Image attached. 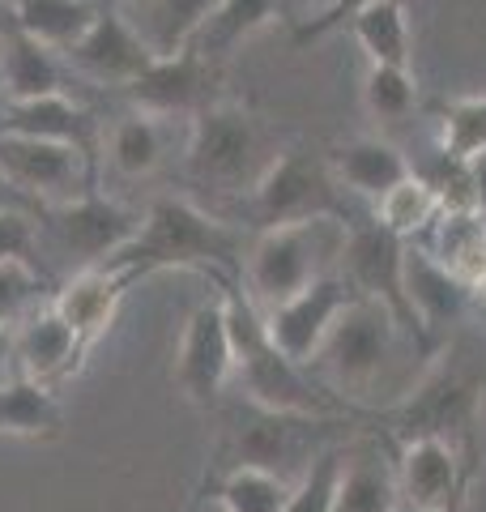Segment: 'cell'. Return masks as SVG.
I'll use <instances>...</instances> for the list:
<instances>
[{
  "label": "cell",
  "mask_w": 486,
  "mask_h": 512,
  "mask_svg": "<svg viewBox=\"0 0 486 512\" xmlns=\"http://www.w3.org/2000/svg\"><path fill=\"white\" fill-rule=\"evenodd\" d=\"M405 359H427L405 329L397 325V316L376 299H354L350 308L337 316V325L329 329V338L320 342V350L307 363L324 389L333 397H342L350 410L376 406L384 389H401L405 380Z\"/></svg>",
  "instance_id": "obj_1"
},
{
  "label": "cell",
  "mask_w": 486,
  "mask_h": 512,
  "mask_svg": "<svg viewBox=\"0 0 486 512\" xmlns=\"http://www.w3.org/2000/svg\"><path fill=\"white\" fill-rule=\"evenodd\" d=\"M243 256H248V244L231 222L205 214L201 205L184 197H158L145 210L137 239L107 265L133 269L137 278L154 274V269H201L231 291L235 274H243Z\"/></svg>",
  "instance_id": "obj_2"
},
{
  "label": "cell",
  "mask_w": 486,
  "mask_h": 512,
  "mask_svg": "<svg viewBox=\"0 0 486 512\" xmlns=\"http://www.w3.org/2000/svg\"><path fill=\"white\" fill-rule=\"evenodd\" d=\"M226 320H231V342H235V384L239 397L265 410L282 414H316V419H350V406L342 397H333L324 384L307 372V367L290 363L278 346L269 342L265 312L243 295L226 291Z\"/></svg>",
  "instance_id": "obj_3"
},
{
  "label": "cell",
  "mask_w": 486,
  "mask_h": 512,
  "mask_svg": "<svg viewBox=\"0 0 486 512\" xmlns=\"http://www.w3.org/2000/svg\"><path fill=\"white\" fill-rule=\"evenodd\" d=\"M346 419H316V414H282L252 402H231L222 410V444H218V470H269L282 483L295 487L312 470L320 453L350 440Z\"/></svg>",
  "instance_id": "obj_4"
},
{
  "label": "cell",
  "mask_w": 486,
  "mask_h": 512,
  "mask_svg": "<svg viewBox=\"0 0 486 512\" xmlns=\"http://www.w3.org/2000/svg\"><path fill=\"white\" fill-rule=\"evenodd\" d=\"M346 239H350V218L337 214L256 231L248 256H243V282H248L243 295L261 312H273L278 303L307 291L316 278L337 274Z\"/></svg>",
  "instance_id": "obj_5"
},
{
  "label": "cell",
  "mask_w": 486,
  "mask_h": 512,
  "mask_svg": "<svg viewBox=\"0 0 486 512\" xmlns=\"http://www.w3.org/2000/svg\"><path fill=\"white\" fill-rule=\"evenodd\" d=\"M482 389L486 380L461 363H440L388 410V440H448L478 444L482 440Z\"/></svg>",
  "instance_id": "obj_6"
},
{
  "label": "cell",
  "mask_w": 486,
  "mask_h": 512,
  "mask_svg": "<svg viewBox=\"0 0 486 512\" xmlns=\"http://www.w3.org/2000/svg\"><path fill=\"white\" fill-rule=\"evenodd\" d=\"M278 154L265 150V133L252 111L235 103H214L192 116L184 163L188 175L218 192H252Z\"/></svg>",
  "instance_id": "obj_7"
},
{
  "label": "cell",
  "mask_w": 486,
  "mask_h": 512,
  "mask_svg": "<svg viewBox=\"0 0 486 512\" xmlns=\"http://www.w3.org/2000/svg\"><path fill=\"white\" fill-rule=\"evenodd\" d=\"M137 231L141 214L99 197V192H86V197L56 205V210H39V252L64 261L73 274L107 265L111 256L133 244Z\"/></svg>",
  "instance_id": "obj_8"
},
{
  "label": "cell",
  "mask_w": 486,
  "mask_h": 512,
  "mask_svg": "<svg viewBox=\"0 0 486 512\" xmlns=\"http://www.w3.org/2000/svg\"><path fill=\"white\" fill-rule=\"evenodd\" d=\"M337 184L329 163L303 154V150H286L265 167V175L256 180L248 192V214L256 231L269 227H290V222H307V218H324L337 214L346 218V205L337 197Z\"/></svg>",
  "instance_id": "obj_9"
},
{
  "label": "cell",
  "mask_w": 486,
  "mask_h": 512,
  "mask_svg": "<svg viewBox=\"0 0 486 512\" xmlns=\"http://www.w3.org/2000/svg\"><path fill=\"white\" fill-rule=\"evenodd\" d=\"M337 274H342L363 299L384 303V308L397 316V325L405 329V338L423 350L427 359H435L440 346L427 338V329L418 325L410 299H405V239L388 235L384 227H376V222H350V239H346Z\"/></svg>",
  "instance_id": "obj_10"
},
{
  "label": "cell",
  "mask_w": 486,
  "mask_h": 512,
  "mask_svg": "<svg viewBox=\"0 0 486 512\" xmlns=\"http://www.w3.org/2000/svg\"><path fill=\"white\" fill-rule=\"evenodd\" d=\"M0 175L35 210H56V205H69L94 192V154L81 146H64V141L0 133Z\"/></svg>",
  "instance_id": "obj_11"
},
{
  "label": "cell",
  "mask_w": 486,
  "mask_h": 512,
  "mask_svg": "<svg viewBox=\"0 0 486 512\" xmlns=\"http://www.w3.org/2000/svg\"><path fill=\"white\" fill-rule=\"evenodd\" d=\"M478 470H482V440L465 448L448 440L397 444V491L401 504L414 512H448L457 504H469Z\"/></svg>",
  "instance_id": "obj_12"
},
{
  "label": "cell",
  "mask_w": 486,
  "mask_h": 512,
  "mask_svg": "<svg viewBox=\"0 0 486 512\" xmlns=\"http://www.w3.org/2000/svg\"><path fill=\"white\" fill-rule=\"evenodd\" d=\"M235 380V342H231V320L226 303L209 299L188 316L175 350V384L188 393L197 406H218L222 393Z\"/></svg>",
  "instance_id": "obj_13"
},
{
  "label": "cell",
  "mask_w": 486,
  "mask_h": 512,
  "mask_svg": "<svg viewBox=\"0 0 486 512\" xmlns=\"http://www.w3.org/2000/svg\"><path fill=\"white\" fill-rule=\"evenodd\" d=\"M354 299H359V291H354L342 274L316 278L307 291H299L295 299H286L273 312H265L269 342L278 346L290 363L307 367L320 350V342L329 338V329L337 325V316H342Z\"/></svg>",
  "instance_id": "obj_14"
},
{
  "label": "cell",
  "mask_w": 486,
  "mask_h": 512,
  "mask_svg": "<svg viewBox=\"0 0 486 512\" xmlns=\"http://www.w3.org/2000/svg\"><path fill=\"white\" fill-rule=\"evenodd\" d=\"M60 60L69 64L73 73L86 77V82H94V86H120V90H128L137 77H145L154 69L150 47L137 39V30L128 26L120 5H107L99 13V22L90 26V35L81 39L73 52H64Z\"/></svg>",
  "instance_id": "obj_15"
},
{
  "label": "cell",
  "mask_w": 486,
  "mask_h": 512,
  "mask_svg": "<svg viewBox=\"0 0 486 512\" xmlns=\"http://www.w3.org/2000/svg\"><path fill=\"white\" fill-rule=\"evenodd\" d=\"M124 94L133 111L154 120L201 116L205 107H214V64L201 60L197 52H184L175 60H154V69L137 77Z\"/></svg>",
  "instance_id": "obj_16"
},
{
  "label": "cell",
  "mask_w": 486,
  "mask_h": 512,
  "mask_svg": "<svg viewBox=\"0 0 486 512\" xmlns=\"http://www.w3.org/2000/svg\"><path fill=\"white\" fill-rule=\"evenodd\" d=\"M133 282H137V274L133 269H120V265L81 269V274L64 278V286L52 295V308L64 325L77 333V342L90 350L111 329V320L120 312V299Z\"/></svg>",
  "instance_id": "obj_17"
},
{
  "label": "cell",
  "mask_w": 486,
  "mask_h": 512,
  "mask_svg": "<svg viewBox=\"0 0 486 512\" xmlns=\"http://www.w3.org/2000/svg\"><path fill=\"white\" fill-rule=\"evenodd\" d=\"M397 453H388L380 436H363L346 444L342 478H337L333 512H397Z\"/></svg>",
  "instance_id": "obj_18"
},
{
  "label": "cell",
  "mask_w": 486,
  "mask_h": 512,
  "mask_svg": "<svg viewBox=\"0 0 486 512\" xmlns=\"http://www.w3.org/2000/svg\"><path fill=\"white\" fill-rule=\"evenodd\" d=\"M86 346L77 342V333L56 316V308L47 303L43 312H35L26 325L13 329V359H18V376L43 384L56 393V384L64 376H73L81 367Z\"/></svg>",
  "instance_id": "obj_19"
},
{
  "label": "cell",
  "mask_w": 486,
  "mask_h": 512,
  "mask_svg": "<svg viewBox=\"0 0 486 512\" xmlns=\"http://www.w3.org/2000/svg\"><path fill=\"white\" fill-rule=\"evenodd\" d=\"M405 299L418 316V325L427 329V338L440 346L444 333L457 325L469 308V286L457 282L444 265H435L418 244H405Z\"/></svg>",
  "instance_id": "obj_20"
},
{
  "label": "cell",
  "mask_w": 486,
  "mask_h": 512,
  "mask_svg": "<svg viewBox=\"0 0 486 512\" xmlns=\"http://www.w3.org/2000/svg\"><path fill=\"white\" fill-rule=\"evenodd\" d=\"M214 5L218 0H133V5H120V13L154 60H175L192 52V39Z\"/></svg>",
  "instance_id": "obj_21"
},
{
  "label": "cell",
  "mask_w": 486,
  "mask_h": 512,
  "mask_svg": "<svg viewBox=\"0 0 486 512\" xmlns=\"http://www.w3.org/2000/svg\"><path fill=\"white\" fill-rule=\"evenodd\" d=\"M414 244L465 286H474L486 274V214L482 210H440V218Z\"/></svg>",
  "instance_id": "obj_22"
},
{
  "label": "cell",
  "mask_w": 486,
  "mask_h": 512,
  "mask_svg": "<svg viewBox=\"0 0 486 512\" xmlns=\"http://www.w3.org/2000/svg\"><path fill=\"white\" fill-rule=\"evenodd\" d=\"M9 5H13V30L35 39L52 56L73 52L107 9L99 0H9Z\"/></svg>",
  "instance_id": "obj_23"
},
{
  "label": "cell",
  "mask_w": 486,
  "mask_h": 512,
  "mask_svg": "<svg viewBox=\"0 0 486 512\" xmlns=\"http://www.w3.org/2000/svg\"><path fill=\"white\" fill-rule=\"evenodd\" d=\"M56 94H64V69L47 47L18 30L0 39V107L56 99Z\"/></svg>",
  "instance_id": "obj_24"
},
{
  "label": "cell",
  "mask_w": 486,
  "mask_h": 512,
  "mask_svg": "<svg viewBox=\"0 0 486 512\" xmlns=\"http://www.w3.org/2000/svg\"><path fill=\"white\" fill-rule=\"evenodd\" d=\"M329 171H333L337 184L354 192V197L380 201L384 192L397 188L414 167H410V158H405V154L393 146V141L359 137V141H350V146L333 150Z\"/></svg>",
  "instance_id": "obj_25"
},
{
  "label": "cell",
  "mask_w": 486,
  "mask_h": 512,
  "mask_svg": "<svg viewBox=\"0 0 486 512\" xmlns=\"http://www.w3.org/2000/svg\"><path fill=\"white\" fill-rule=\"evenodd\" d=\"M0 133L39 137V141H64V146L94 150V124L69 94L35 103H5L0 107Z\"/></svg>",
  "instance_id": "obj_26"
},
{
  "label": "cell",
  "mask_w": 486,
  "mask_h": 512,
  "mask_svg": "<svg viewBox=\"0 0 486 512\" xmlns=\"http://www.w3.org/2000/svg\"><path fill=\"white\" fill-rule=\"evenodd\" d=\"M350 30L371 69H410V18L401 0H359V9H350Z\"/></svg>",
  "instance_id": "obj_27"
},
{
  "label": "cell",
  "mask_w": 486,
  "mask_h": 512,
  "mask_svg": "<svg viewBox=\"0 0 486 512\" xmlns=\"http://www.w3.org/2000/svg\"><path fill=\"white\" fill-rule=\"evenodd\" d=\"M273 13H278V0H218L209 9L205 26L197 30V39H192V52L209 64H218L239 43H248L256 30H265L273 22Z\"/></svg>",
  "instance_id": "obj_28"
},
{
  "label": "cell",
  "mask_w": 486,
  "mask_h": 512,
  "mask_svg": "<svg viewBox=\"0 0 486 512\" xmlns=\"http://www.w3.org/2000/svg\"><path fill=\"white\" fill-rule=\"evenodd\" d=\"M162 154H167V128H162V120L128 111L124 120L111 124L107 163L116 167V175H124V180H145V175H154Z\"/></svg>",
  "instance_id": "obj_29"
},
{
  "label": "cell",
  "mask_w": 486,
  "mask_h": 512,
  "mask_svg": "<svg viewBox=\"0 0 486 512\" xmlns=\"http://www.w3.org/2000/svg\"><path fill=\"white\" fill-rule=\"evenodd\" d=\"M440 197H435V188L423 180V175H405L397 188H388L384 197L371 205V222L384 227L388 235L405 239V244H414L418 235H423L435 218H440Z\"/></svg>",
  "instance_id": "obj_30"
},
{
  "label": "cell",
  "mask_w": 486,
  "mask_h": 512,
  "mask_svg": "<svg viewBox=\"0 0 486 512\" xmlns=\"http://www.w3.org/2000/svg\"><path fill=\"white\" fill-rule=\"evenodd\" d=\"M56 431L60 406L52 389H43L26 376L0 384V436H56Z\"/></svg>",
  "instance_id": "obj_31"
},
{
  "label": "cell",
  "mask_w": 486,
  "mask_h": 512,
  "mask_svg": "<svg viewBox=\"0 0 486 512\" xmlns=\"http://www.w3.org/2000/svg\"><path fill=\"white\" fill-rule=\"evenodd\" d=\"M290 491H295V487L282 483L278 474L239 466V470L218 474L214 500H218L226 512H286Z\"/></svg>",
  "instance_id": "obj_32"
},
{
  "label": "cell",
  "mask_w": 486,
  "mask_h": 512,
  "mask_svg": "<svg viewBox=\"0 0 486 512\" xmlns=\"http://www.w3.org/2000/svg\"><path fill=\"white\" fill-rule=\"evenodd\" d=\"M52 303V282L35 261H0V329H18Z\"/></svg>",
  "instance_id": "obj_33"
},
{
  "label": "cell",
  "mask_w": 486,
  "mask_h": 512,
  "mask_svg": "<svg viewBox=\"0 0 486 512\" xmlns=\"http://www.w3.org/2000/svg\"><path fill=\"white\" fill-rule=\"evenodd\" d=\"M440 150L448 158H469L486 154V99L474 94V99H452L440 116Z\"/></svg>",
  "instance_id": "obj_34"
},
{
  "label": "cell",
  "mask_w": 486,
  "mask_h": 512,
  "mask_svg": "<svg viewBox=\"0 0 486 512\" xmlns=\"http://www.w3.org/2000/svg\"><path fill=\"white\" fill-rule=\"evenodd\" d=\"M346 444H333L329 453H320L312 461V470H307L295 483V491H290L286 512H333V495H337V478H342Z\"/></svg>",
  "instance_id": "obj_35"
},
{
  "label": "cell",
  "mask_w": 486,
  "mask_h": 512,
  "mask_svg": "<svg viewBox=\"0 0 486 512\" xmlns=\"http://www.w3.org/2000/svg\"><path fill=\"white\" fill-rule=\"evenodd\" d=\"M363 103L371 116H380V120H405L418 103V86H414L410 69H367Z\"/></svg>",
  "instance_id": "obj_36"
},
{
  "label": "cell",
  "mask_w": 486,
  "mask_h": 512,
  "mask_svg": "<svg viewBox=\"0 0 486 512\" xmlns=\"http://www.w3.org/2000/svg\"><path fill=\"white\" fill-rule=\"evenodd\" d=\"M39 256V214L0 210V261H35Z\"/></svg>",
  "instance_id": "obj_37"
},
{
  "label": "cell",
  "mask_w": 486,
  "mask_h": 512,
  "mask_svg": "<svg viewBox=\"0 0 486 512\" xmlns=\"http://www.w3.org/2000/svg\"><path fill=\"white\" fill-rule=\"evenodd\" d=\"M465 171H469V188H474V205H478V210L486 214V154L469 158Z\"/></svg>",
  "instance_id": "obj_38"
},
{
  "label": "cell",
  "mask_w": 486,
  "mask_h": 512,
  "mask_svg": "<svg viewBox=\"0 0 486 512\" xmlns=\"http://www.w3.org/2000/svg\"><path fill=\"white\" fill-rule=\"evenodd\" d=\"M18 376V359H13V329H0V384Z\"/></svg>",
  "instance_id": "obj_39"
},
{
  "label": "cell",
  "mask_w": 486,
  "mask_h": 512,
  "mask_svg": "<svg viewBox=\"0 0 486 512\" xmlns=\"http://www.w3.org/2000/svg\"><path fill=\"white\" fill-rule=\"evenodd\" d=\"M0 210H26V214H39L35 205H30V201L22 197V192H13V188H9L5 175H0Z\"/></svg>",
  "instance_id": "obj_40"
},
{
  "label": "cell",
  "mask_w": 486,
  "mask_h": 512,
  "mask_svg": "<svg viewBox=\"0 0 486 512\" xmlns=\"http://www.w3.org/2000/svg\"><path fill=\"white\" fill-rule=\"evenodd\" d=\"M13 35V5L9 0H0V39Z\"/></svg>",
  "instance_id": "obj_41"
},
{
  "label": "cell",
  "mask_w": 486,
  "mask_h": 512,
  "mask_svg": "<svg viewBox=\"0 0 486 512\" xmlns=\"http://www.w3.org/2000/svg\"><path fill=\"white\" fill-rule=\"evenodd\" d=\"M192 512H226V508L214 500V495H201V500H197V508H192Z\"/></svg>",
  "instance_id": "obj_42"
},
{
  "label": "cell",
  "mask_w": 486,
  "mask_h": 512,
  "mask_svg": "<svg viewBox=\"0 0 486 512\" xmlns=\"http://www.w3.org/2000/svg\"><path fill=\"white\" fill-rule=\"evenodd\" d=\"M469 295H474V299H482V303H486V274H482V278H478L474 286H469Z\"/></svg>",
  "instance_id": "obj_43"
},
{
  "label": "cell",
  "mask_w": 486,
  "mask_h": 512,
  "mask_svg": "<svg viewBox=\"0 0 486 512\" xmlns=\"http://www.w3.org/2000/svg\"><path fill=\"white\" fill-rule=\"evenodd\" d=\"M465 508H469V504H457V508H448V512H465ZM397 512H414V508H405V504H401Z\"/></svg>",
  "instance_id": "obj_44"
},
{
  "label": "cell",
  "mask_w": 486,
  "mask_h": 512,
  "mask_svg": "<svg viewBox=\"0 0 486 512\" xmlns=\"http://www.w3.org/2000/svg\"><path fill=\"white\" fill-rule=\"evenodd\" d=\"M99 5H116V0H99Z\"/></svg>",
  "instance_id": "obj_45"
},
{
  "label": "cell",
  "mask_w": 486,
  "mask_h": 512,
  "mask_svg": "<svg viewBox=\"0 0 486 512\" xmlns=\"http://www.w3.org/2000/svg\"><path fill=\"white\" fill-rule=\"evenodd\" d=\"M116 5H133V0H116Z\"/></svg>",
  "instance_id": "obj_46"
}]
</instances>
